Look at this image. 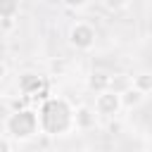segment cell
<instances>
[{"label":"cell","mask_w":152,"mask_h":152,"mask_svg":"<svg viewBox=\"0 0 152 152\" xmlns=\"http://www.w3.org/2000/svg\"><path fill=\"white\" fill-rule=\"evenodd\" d=\"M64 7H69V10H83L90 0H59Z\"/></svg>","instance_id":"cell-16"},{"label":"cell","mask_w":152,"mask_h":152,"mask_svg":"<svg viewBox=\"0 0 152 152\" xmlns=\"http://www.w3.org/2000/svg\"><path fill=\"white\" fill-rule=\"evenodd\" d=\"M2 133L12 135L17 142H21V140H31L36 133H40V119H38V112H36V109H28V107L12 109V112L7 114V119H5Z\"/></svg>","instance_id":"cell-2"},{"label":"cell","mask_w":152,"mask_h":152,"mask_svg":"<svg viewBox=\"0 0 152 152\" xmlns=\"http://www.w3.org/2000/svg\"><path fill=\"white\" fill-rule=\"evenodd\" d=\"M21 0H0V17H19Z\"/></svg>","instance_id":"cell-10"},{"label":"cell","mask_w":152,"mask_h":152,"mask_svg":"<svg viewBox=\"0 0 152 152\" xmlns=\"http://www.w3.org/2000/svg\"><path fill=\"white\" fill-rule=\"evenodd\" d=\"M74 109L64 97H48L38 107V119H40V133L45 135H66L76 131L74 126Z\"/></svg>","instance_id":"cell-1"},{"label":"cell","mask_w":152,"mask_h":152,"mask_svg":"<svg viewBox=\"0 0 152 152\" xmlns=\"http://www.w3.org/2000/svg\"><path fill=\"white\" fill-rule=\"evenodd\" d=\"M14 138L12 135H7V133H2V138H0V152H14Z\"/></svg>","instance_id":"cell-15"},{"label":"cell","mask_w":152,"mask_h":152,"mask_svg":"<svg viewBox=\"0 0 152 152\" xmlns=\"http://www.w3.org/2000/svg\"><path fill=\"white\" fill-rule=\"evenodd\" d=\"M133 86H135L138 90H142L145 95H147V93H152V74H147V71H142V74H138V76H133Z\"/></svg>","instance_id":"cell-9"},{"label":"cell","mask_w":152,"mask_h":152,"mask_svg":"<svg viewBox=\"0 0 152 152\" xmlns=\"http://www.w3.org/2000/svg\"><path fill=\"white\" fill-rule=\"evenodd\" d=\"M95 116H97L95 107L78 104L74 109V126H76V131H90V128H95Z\"/></svg>","instance_id":"cell-6"},{"label":"cell","mask_w":152,"mask_h":152,"mask_svg":"<svg viewBox=\"0 0 152 152\" xmlns=\"http://www.w3.org/2000/svg\"><path fill=\"white\" fill-rule=\"evenodd\" d=\"M66 38H69V45H71L74 50L88 52V50H93L97 33H95V26H93V24H88V21H76V24H71Z\"/></svg>","instance_id":"cell-4"},{"label":"cell","mask_w":152,"mask_h":152,"mask_svg":"<svg viewBox=\"0 0 152 152\" xmlns=\"http://www.w3.org/2000/svg\"><path fill=\"white\" fill-rule=\"evenodd\" d=\"M107 131L109 133H119L121 131V121H116V116H112V121L107 124Z\"/></svg>","instance_id":"cell-17"},{"label":"cell","mask_w":152,"mask_h":152,"mask_svg":"<svg viewBox=\"0 0 152 152\" xmlns=\"http://www.w3.org/2000/svg\"><path fill=\"white\" fill-rule=\"evenodd\" d=\"M124 109V102H121V95L114 93V90H104V93H97L95 95V112L100 116H116L119 112Z\"/></svg>","instance_id":"cell-5"},{"label":"cell","mask_w":152,"mask_h":152,"mask_svg":"<svg viewBox=\"0 0 152 152\" xmlns=\"http://www.w3.org/2000/svg\"><path fill=\"white\" fill-rule=\"evenodd\" d=\"M55 152H69V150H55Z\"/></svg>","instance_id":"cell-18"},{"label":"cell","mask_w":152,"mask_h":152,"mask_svg":"<svg viewBox=\"0 0 152 152\" xmlns=\"http://www.w3.org/2000/svg\"><path fill=\"white\" fill-rule=\"evenodd\" d=\"M131 86H133V81H131L126 74H116V76H112V90H114V93H119V95H121V93H124V90H128Z\"/></svg>","instance_id":"cell-11"},{"label":"cell","mask_w":152,"mask_h":152,"mask_svg":"<svg viewBox=\"0 0 152 152\" xmlns=\"http://www.w3.org/2000/svg\"><path fill=\"white\" fill-rule=\"evenodd\" d=\"M17 28V17H0V31L2 36H10Z\"/></svg>","instance_id":"cell-13"},{"label":"cell","mask_w":152,"mask_h":152,"mask_svg":"<svg viewBox=\"0 0 152 152\" xmlns=\"http://www.w3.org/2000/svg\"><path fill=\"white\" fill-rule=\"evenodd\" d=\"M64 71H66V62H64L62 57H57V59L50 62V74H52V76H62Z\"/></svg>","instance_id":"cell-14"},{"label":"cell","mask_w":152,"mask_h":152,"mask_svg":"<svg viewBox=\"0 0 152 152\" xmlns=\"http://www.w3.org/2000/svg\"><path fill=\"white\" fill-rule=\"evenodd\" d=\"M142 100H145V93H142V90H138L135 86H131L128 90H124V93H121V102H124V107H126V109L138 107Z\"/></svg>","instance_id":"cell-8"},{"label":"cell","mask_w":152,"mask_h":152,"mask_svg":"<svg viewBox=\"0 0 152 152\" xmlns=\"http://www.w3.org/2000/svg\"><path fill=\"white\" fill-rule=\"evenodd\" d=\"M17 88H19V93H21L24 97H28V100H40V102H45V100L50 97V95H48V83H45V78L38 76V74H33V71L21 74V76L17 78Z\"/></svg>","instance_id":"cell-3"},{"label":"cell","mask_w":152,"mask_h":152,"mask_svg":"<svg viewBox=\"0 0 152 152\" xmlns=\"http://www.w3.org/2000/svg\"><path fill=\"white\" fill-rule=\"evenodd\" d=\"M131 5V0H102V7L107 10V12H121V10H126Z\"/></svg>","instance_id":"cell-12"},{"label":"cell","mask_w":152,"mask_h":152,"mask_svg":"<svg viewBox=\"0 0 152 152\" xmlns=\"http://www.w3.org/2000/svg\"><path fill=\"white\" fill-rule=\"evenodd\" d=\"M88 88L95 95L104 93V90H112V74H107V71H93L88 76Z\"/></svg>","instance_id":"cell-7"}]
</instances>
